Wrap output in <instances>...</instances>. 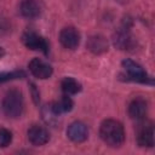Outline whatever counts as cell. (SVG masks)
<instances>
[{
    "label": "cell",
    "mask_w": 155,
    "mask_h": 155,
    "mask_svg": "<svg viewBox=\"0 0 155 155\" xmlns=\"http://www.w3.org/2000/svg\"><path fill=\"white\" fill-rule=\"evenodd\" d=\"M101 139L111 148H119L125 142V130L120 121L114 119L103 120L99 126Z\"/></svg>",
    "instance_id": "obj_1"
},
{
    "label": "cell",
    "mask_w": 155,
    "mask_h": 155,
    "mask_svg": "<svg viewBox=\"0 0 155 155\" xmlns=\"http://www.w3.org/2000/svg\"><path fill=\"white\" fill-rule=\"evenodd\" d=\"M24 107L23 94L19 90L12 88L6 92L2 99V110L5 115L10 119H17L22 115Z\"/></svg>",
    "instance_id": "obj_2"
},
{
    "label": "cell",
    "mask_w": 155,
    "mask_h": 155,
    "mask_svg": "<svg viewBox=\"0 0 155 155\" xmlns=\"http://www.w3.org/2000/svg\"><path fill=\"white\" fill-rule=\"evenodd\" d=\"M121 64H122V68L127 73L126 80L134 81V82H140V84H150V85H153V80L147 75L145 70L138 63H136L134 61L126 58V59H124L121 62Z\"/></svg>",
    "instance_id": "obj_3"
},
{
    "label": "cell",
    "mask_w": 155,
    "mask_h": 155,
    "mask_svg": "<svg viewBox=\"0 0 155 155\" xmlns=\"http://www.w3.org/2000/svg\"><path fill=\"white\" fill-rule=\"evenodd\" d=\"M22 41L24 46L29 50L41 51L44 54L48 53V44L41 35L36 34L35 31H25L22 36Z\"/></svg>",
    "instance_id": "obj_4"
},
{
    "label": "cell",
    "mask_w": 155,
    "mask_h": 155,
    "mask_svg": "<svg viewBox=\"0 0 155 155\" xmlns=\"http://www.w3.org/2000/svg\"><path fill=\"white\" fill-rule=\"evenodd\" d=\"M59 42L67 50H75L80 44V33L74 27H65L59 33Z\"/></svg>",
    "instance_id": "obj_5"
},
{
    "label": "cell",
    "mask_w": 155,
    "mask_h": 155,
    "mask_svg": "<svg viewBox=\"0 0 155 155\" xmlns=\"http://www.w3.org/2000/svg\"><path fill=\"white\" fill-rule=\"evenodd\" d=\"M28 68L33 76H35L36 79H41V80L48 79L53 73L52 67L40 58H33L29 62Z\"/></svg>",
    "instance_id": "obj_6"
},
{
    "label": "cell",
    "mask_w": 155,
    "mask_h": 155,
    "mask_svg": "<svg viewBox=\"0 0 155 155\" xmlns=\"http://www.w3.org/2000/svg\"><path fill=\"white\" fill-rule=\"evenodd\" d=\"M67 136L68 138L74 143H82L88 137V130L87 126L81 121H74L71 122L67 128Z\"/></svg>",
    "instance_id": "obj_7"
},
{
    "label": "cell",
    "mask_w": 155,
    "mask_h": 155,
    "mask_svg": "<svg viewBox=\"0 0 155 155\" xmlns=\"http://www.w3.org/2000/svg\"><path fill=\"white\" fill-rule=\"evenodd\" d=\"M27 136H28V140L35 147L45 145L50 139L48 131L45 127L39 126V125H31L28 128Z\"/></svg>",
    "instance_id": "obj_8"
},
{
    "label": "cell",
    "mask_w": 155,
    "mask_h": 155,
    "mask_svg": "<svg viewBox=\"0 0 155 155\" xmlns=\"http://www.w3.org/2000/svg\"><path fill=\"white\" fill-rule=\"evenodd\" d=\"M137 143L139 147L151 148L154 145V126L151 122L142 124L137 131Z\"/></svg>",
    "instance_id": "obj_9"
},
{
    "label": "cell",
    "mask_w": 155,
    "mask_h": 155,
    "mask_svg": "<svg viewBox=\"0 0 155 155\" xmlns=\"http://www.w3.org/2000/svg\"><path fill=\"white\" fill-rule=\"evenodd\" d=\"M147 111H148V103L145 99L140 97L132 99L128 104V115L133 120H137V121L144 120Z\"/></svg>",
    "instance_id": "obj_10"
},
{
    "label": "cell",
    "mask_w": 155,
    "mask_h": 155,
    "mask_svg": "<svg viewBox=\"0 0 155 155\" xmlns=\"http://www.w3.org/2000/svg\"><path fill=\"white\" fill-rule=\"evenodd\" d=\"M86 47L88 51H91L94 54H101L108 51L109 44L108 40L102 35H92L87 39Z\"/></svg>",
    "instance_id": "obj_11"
},
{
    "label": "cell",
    "mask_w": 155,
    "mask_h": 155,
    "mask_svg": "<svg viewBox=\"0 0 155 155\" xmlns=\"http://www.w3.org/2000/svg\"><path fill=\"white\" fill-rule=\"evenodd\" d=\"M114 45L120 50H130L133 47L134 41L128 31V27L117 30V33L114 35Z\"/></svg>",
    "instance_id": "obj_12"
},
{
    "label": "cell",
    "mask_w": 155,
    "mask_h": 155,
    "mask_svg": "<svg viewBox=\"0 0 155 155\" xmlns=\"http://www.w3.org/2000/svg\"><path fill=\"white\" fill-rule=\"evenodd\" d=\"M21 13L25 18H35L40 15V5L36 0H23L21 2Z\"/></svg>",
    "instance_id": "obj_13"
},
{
    "label": "cell",
    "mask_w": 155,
    "mask_h": 155,
    "mask_svg": "<svg viewBox=\"0 0 155 155\" xmlns=\"http://www.w3.org/2000/svg\"><path fill=\"white\" fill-rule=\"evenodd\" d=\"M61 87H62V91H63L65 94H68V96H70V94H76L78 92L81 91V84H80L78 80H75L74 78H70V76L64 78V79L62 80Z\"/></svg>",
    "instance_id": "obj_14"
},
{
    "label": "cell",
    "mask_w": 155,
    "mask_h": 155,
    "mask_svg": "<svg viewBox=\"0 0 155 155\" xmlns=\"http://www.w3.org/2000/svg\"><path fill=\"white\" fill-rule=\"evenodd\" d=\"M25 78V73L23 70H11V71H1L0 73V84L11 81V80H17V79H23Z\"/></svg>",
    "instance_id": "obj_15"
},
{
    "label": "cell",
    "mask_w": 155,
    "mask_h": 155,
    "mask_svg": "<svg viewBox=\"0 0 155 155\" xmlns=\"http://www.w3.org/2000/svg\"><path fill=\"white\" fill-rule=\"evenodd\" d=\"M12 142V133L6 128H0V147L6 148Z\"/></svg>",
    "instance_id": "obj_16"
},
{
    "label": "cell",
    "mask_w": 155,
    "mask_h": 155,
    "mask_svg": "<svg viewBox=\"0 0 155 155\" xmlns=\"http://www.w3.org/2000/svg\"><path fill=\"white\" fill-rule=\"evenodd\" d=\"M29 85H30V91H31V97H33V101H34V103H35V104H38V103H39V97H40L39 91L36 90V86H35L33 82H30Z\"/></svg>",
    "instance_id": "obj_17"
},
{
    "label": "cell",
    "mask_w": 155,
    "mask_h": 155,
    "mask_svg": "<svg viewBox=\"0 0 155 155\" xmlns=\"http://www.w3.org/2000/svg\"><path fill=\"white\" fill-rule=\"evenodd\" d=\"M5 54V51H4V48L2 47H0V59L2 58V56Z\"/></svg>",
    "instance_id": "obj_18"
}]
</instances>
